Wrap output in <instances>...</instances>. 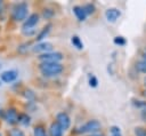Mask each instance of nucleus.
Instances as JSON below:
<instances>
[{"instance_id": "nucleus-1", "label": "nucleus", "mask_w": 146, "mask_h": 136, "mask_svg": "<svg viewBox=\"0 0 146 136\" xmlns=\"http://www.w3.org/2000/svg\"><path fill=\"white\" fill-rule=\"evenodd\" d=\"M39 70L43 77L50 78L59 75L63 72L64 66L60 63H41L39 65Z\"/></svg>"}, {"instance_id": "nucleus-2", "label": "nucleus", "mask_w": 146, "mask_h": 136, "mask_svg": "<svg viewBox=\"0 0 146 136\" xmlns=\"http://www.w3.org/2000/svg\"><path fill=\"white\" fill-rule=\"evenodd\" d=\"M27 13H29V5L26 2L15 3L11 9V18L15 22H24L27 18Z\"/></svg>"}, {"instance_id": "nucleus-3", "label": "nucleus", "mask_w": 146, "mask_h": 136, "mask_svg": "<svg viewBox=\"0 0 146 136\" xmlns=\"http://www.w3.org/2000/svg\"><path fill=\"white\" fill-rule=\"evenodd\" d=\"M102 128V123L96 120V119H92V120H88L86 123H83L82 126H80L76 130L78 134H92V133H97L99 131V129Z\"/></svg>"}, {"instance_id": "nucleus-4", "label": "nucleus", "mask_w": 146, "mask_h": 136, "mask_svg": "<svg viewBox=\"0 0 146 136\" xmlns=\"http://www.w3.org/2000/svg\"><path fill=\"white\" fill-rule=\"evenodd\" d=\"M41 63H59L63 59V54L59 51H49L39 55Z\"/></svg>"}, {"instance_id": "nucleus-5", "label": "nucleus", "mask_w": 146, "mask_h": 136, "mask_svg": "<svg viewBox=\"0 0 146 136\" xmlns=\"http://www.w3.org/2000/svg\"><path fill=\"white\" fill-rule=\"evenodd\" d=\"M39 14L36 13H33L31 15L27 16V18L23 22V25H22V31H27V30H33L35 27V25L39 23Z\"/></svg>"}, {"instance_id": "nucleus-6", "label": "nucleus", "mask_w": 146, "mask_h": 136, "mask_svg": "<svg viewBox=\"0 0 146 136\" xmlns=\"http://www.w3.org/2000/svg\"><path fill=\"white\" fill-rule=\"evenodd\" d=\"M56 122L59 125V127L63 130H66L71 126V118L66 112H59L56 115Z\"/></svg>"}, {"instance_id": "nucleus-7", "label": "nucleus", "mask_w": 146, "mask_h": 136, "mask_svg": "<svg viewBox=\"0 0 146 136\" xmlns=\"http://www.w3.org/2000/svg\"><path fill=\"white\" fill-rule=\"evenodd\" d=\"M18 112L16 111L15 107H9L5 112V120L8 125H15L18 123Z\"/></svg>"}, {"instance_id": "nucleus-8", "label": "nucleus", "mask_w": 146, "mask_h": 136, "mask_svg": "<svg viewBox=\"0 0 146 136\" xmlns=\"http://www.w3.org/2000/svg\"><path fill=\"white\" fill-rule=\"evenodd\" d=\"M51 49H52V43L51 42H48V41L38 42L36 45H34L32 47V50L34 53H41V54L49 53V51H51Z\"/></svg>"}, {"instance_id": "nucleus-9", "label": "nucleus", "mask_w": 146, "mask_h": 136, "mask_svg": "<svg viewBox=\"0 0 146 136\" xmlns=\"http://www.w3.org/2000/svg\"><path fill=\"white\" fill-rule=\"evenodd\" d=\"M17 77H18V72L16 70H7L0 74V79L6 83L14 82L17 79Z\"/></svg>"}, {"instance_id": "nucleus-10", "label": "nucleus", "mask_w": 146, "mask_h": 136, "mask_svg": "<svg viewBox=\"0 0 146 136\" xmlns=\"http://www.w3.org/2000/svg\"><path fill=\"white\" fill-rule=\"evenodd\" d=\"M121 16V10L119 8H115V7H112V8H108L106 11H105V17L108 22L111 23H114L119 19V17Z\"/></svg>"}, {"instance_id": "nucleus-11", "label": "nucleus", "mask_w": 146, "mask_h": 136, "mask_svg": "<svg viewBox=\"0 0 146 136\" xmlns=\"http://www.w3.org/2000/svg\"><path fill=\"white\" fill-rule=\"evenodd\" d=\"M72 10H73V13H74V15H75V17H76V19L79 22H84L86 21L88 15L86 14V11H84L82 6H74Z\"/></svg>"}, {"instance_id": "nucleus-12", "label": "nucleus", "mask_w": 146, "mask_h": 136, "mask_svg": "<svg viewBox=\"0 0 146 136\" xmlns=\"http://www.w3.org/2000/svg\"><path fill=\"white\" fill-rule=\"evenodd\" d=\"M51 27H52V25L49 23V24H47V25H44L42 29H41V31L36 34V37H35V41L36 42H41L48 34H49V32L51 31Z\"/></svg>"}, {"instance_id": "nucleus-13", "label": "nucleus", "mask_w": 146, "mask_h": 136, "mask_svg": "<svg viewBox=\"0 0 146 136\" xmlns=\"http://www.w3.org/2000/svg\"><path fill=\"white\" fill-rule=\"evenodd\" d=\"M49 135L50 136H63V129L59 127V125L56 121L51 122L49 127Z\"/></svg>"}, {"instance_id": "nucleus-14", "label": "nucleus", "mask_w": 146, "mask_h": 136, "mask_svg": "<svg viewBox=\"0 0 146 136\" xmlns=\"http://www.w3.org/2000/svg\"><path fill=\"white\" fill-rule=\"evenodd\" d=\"M18 123H21L22 126L24 127H27L30 126L31 123V118L27 113H19L18 114Z\"/></svg>"}, {"instance_id": "nucleus-15", "label": "nucleus", "mask_w": 146, "mask_h": 136, "mask_svg": "<svg viewBox=\"0 0 146 136\" xmlns=\"http://www.w3.org/2000/svg\"><path fill=\"white\" fill-rule=\"evenodd\" d=\"M33 136H48V135H47L44 127L41 125H38L33 128Z\"/></svg>"}, {"instance_id": "nucleus-16", "label": "nucleus", "mask_w": 146, "mask_h": 136, "mask_svg": "<svg viewBox=\"0 0 146 136\" xmlns=\"http://www.w3.org/2000/svg\"><path fill=\"white\" fill-rule=\"evenodd\" d=\"M71 42H72L73 47H75L76 49H79V50L83 49V43H82L81 39H80L78 35H73V37L71 38Z\"/></svg>"}, {"instance_id": "nucleus-17", "label": "nucleus", "mask_w": 146, "mask_h": 136, "mask_svg": "<svg viewBox=\"0 0 146 136\" xmlns=\"http://www.w3.org/2000/svg\"><path fill=\"white\" fill-rule=\"evenodd\" d=\"M135 67H136V70H137L138 72L146 74V61H144V59H143V61H138V62L136 63Z\"/></svg>"}, {"instance_id": "nucleus-18", "label": "nucleus", "mask_w": 146, "mask_h": 136, "mask_svg": "<svg viewBox=\"0 0 146 136\" xmlns=\"http://www.w3.org/2000/svg\"><path fill=\"white\" fill-rule=\"evenodd\" d=\"M82 7H83V9H84V11H86L87 15H92L95 13V10H96V7H95L94 3H86Z\"/></svg>"}, {"instance_id": "nucleus-19", "label": "nucleus", "mask_w": 146, "mask_h": 136, "mask_svg": "<svg viewBox=\"0 0 146 136\" xmlns=\"http://www.w3.org/2000/svg\"><path fill=\"white\" fill-rule=\"evenodd\" d=\"M133 133H135V136H146V128L140 127V126L135 127Z\"/></svg>"}, {"instance_id": "nucleus-20", "label": "nucleus", "mask_w": 146, "mask_h": 136, "mask_svg": "<svg viewBox=\"0 0 146 136\" xmlns=\"http://www.w3.org/2000/svg\"><path fill=\"white\" fill-rule=\"evenodd\" d=\"M54 15H55V11H54L52 9H50V8H44L43 11H42V16H43V18H46V19L51 18Z\"/></svg>"}, {"instance_id": "nucleus-21", "label": "nucleus", "mask_w": 146, "mask_h": 136, "mask_svg": "<svg viewBox=\"0 0 146 136\" xmlns=\"http://www.w3.org/2000/svg\"><path fill=\"white\" fill-rule=\"evenodd\" d=\"M110 131H111V136H122L121 129H120V127H117V126H112V127L110 128Z\"/></svg>"}, {"instance_id": "nucleus-22", "label": "nucleus", "mask_w": 146, "mask_h": 136, "mask_svg": "<svg viewBox=\"0 0 146 136\" xmlns=\"http://www.w3.org/2000/svg\"><path fill=\"white\" fill-rule=\"evenodd\" d=\"M113 42H114L115 45H117V46H124V45L127 43V40H125L123 37L117 35V37H115V38H114Z\"/></svg>"}, {"instance_id": "nucleus-23", "label": "nucleus", "mask_w": 146, "mask_h": 136, "mask_svg": "<svg viewBox=\"0 0 146 136\" xmlns=\"http://www.w3.org/2000/svg\"><path fill=\"white\" fill-rule=\"evenodd\" d=\"M24 97L27 99V101H33L34 98H35V95H34V93L32 91V90H30V89H26L25 91H24Z\"/></svg>"}, {"instance_id": "nucleus-24", "label": "nucleus", "mask_w": 146, "mask_h": 136, "mask_svg": "<svg viewBox=\"0 0 146 136\" xmlns=\"http://www.w3.org/2000/svg\"><path fill=\"white\" fill-rule=\"evenodd\" d=\"M88 82H89V86L92 87V88L98 86V79L95 75H89V81Z\"/></svg>"}, {"instance_id": "nucleus-25", "label": "nucleus", "mask_w": 146, "mask_h": 136, "mask_svg": "<svg viewBox=\"0 0 146 136\" xmlns=\"http://www.w3.org/2000/svg\"><path fill=\"white\" fill-rule=\"evenodd\" d=\"M10 134H11V136H25V134H24L21 129H17V128L13 129Z\"/></svg>"}, {"instance_id": "nucleus-26", "label": "nucleus", "mask_w": 146, "mask_h": 136, "mask_svg": "<svg viewBox=\"0 0 146 136\" xmlns=\"http://www.w3.org/2000/svg\"><path fill=\"white\" fill-rule=\"evenodd\" d=\"M88 136H104V134H102L100 131H97V133H92V134H90Z\"/></svg>"}, {"instance_id": "nucleus-27", "label": "nucleus", "mask_w": 146, "mask_h": 136, "mask_svg": "<svg viewBox=\"0 0 146 136\" xmlns=\"http://www.w3.org/2000/svg\"><path fill=\"white\" fill-rule=\"evenodd\" d=\"M144 87H145V88H146V77H145V78H144Z\"/></svg>"}, {"instance_id": "nucleus-28", "label": "nucleus", "mask_w": 146, "mask_h": 136, "mask_svg": "<svg viewBox=\"0 0 146 136\" xmlns=\"http://www.w3.org/2000/svg\"><path fill=\"white\" fill-rule=\"evenodd\" d=\"M143 59H144V61H146V53L143 55Z\"/></svg>"}, {"instance_id": "nucleus-29", "label": "nucleus", "mask_w": 146, "mask_h": 136, "mask_svg": "<svg viewBox=\"0 0 146 136\" xmlns=\"http://www.w3.org/2000/svg\"><path fill=\"white\" fill-rule=\"evenodd\" d=\"M144 111H146V106H145V109H144Z\"/></svg>"}, {"instance_id": "nucleus-30", "label": "nucleus", "mask_w": 146, "mask_h": 136, "mask_svg": "<svg viewBox=\"0 0 146 136\" xmlns=\"http://www.w3.org/2000/svg\"><path fill=\"white\" fill-rule=\"evenodd\" d=\"M144 95H145V96H146V91H145V94H144Z\"/></svg>"}, {"instance_id": "nucleus-31", "label": "nucleus", "mask_w": 146, "mask_h": 136, "mask_svg": "<svg viewBox=\"0 0 146 136\" xmlns=\"http://www.w3.org/2000/svg\"><path fill=\"white\" fill-rule=\"evenodd\" d=\"M0 136H2V135H1V133H0Z\"/></svg>"}, {"instance_id": "nucleus-32", "label": "nucleus", "mask_w": 146, "mask_h": 136, "mask_svg": "<svg viewBox=\"0 0 146 136\" xmlns=\"http://www.w3.org/2000/svg\"><path fill=\"white\" fill-rule=\"evenodd\" d=\"M0 67H1V64H0Z\"/></svg>"}]
</instances>
